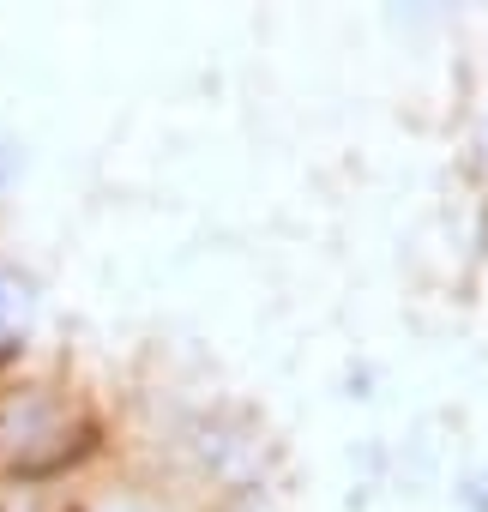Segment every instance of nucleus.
<instances>
[{
  "instance_id": "39448f33",
  "label": "nucleus",
  "mask_w": 488,
  "mask_h": 512,
  "mask_svg": "<svg viewBox=\"0 0 488 512\" xmlns=\"http://www.w3.org/2000/svg\"><path fill=\"white\" fill-rule=\"evenodd\" d=\"M0 512H7V494H0Z\"/></svg>"
},
{
  "instance_id": "f257e3e1",
  "label": "nucleus",
  "mask_w": 488,
  "mask_h": 512,
  "mask_svg": "<svg viewBox=\"0 0 488 512\" xmlns=\"http://www.w3.org/2000/svg\"><path fill=\"white\" fill-rule=\"evenodd\" d=\"M103 452V422L61 374H0V494L55 488Z\"/></svg>"
},
{
  "instance_id": "20e7f679",
  "label": "nucleus",
  "mask_w": 488,
  "mask_h": 512,
  "mask_svg": "<svg viewBox=\"0 0 488 512\" xmlns=\"http://www.w3.org/2000/svg\"><path fill=\"white\" fill-rule=\"evenodd\" d=\"M19 169H25V157H19V145H7V139H0V193H7V187L19 181Z\"/></svg>"
},
{
  "instance_id": "f03ea898",
  "label": "nucleus",
  "mask_w": 488,
  "mask_h": 512,
  "mask_svg": "<svg viewBox=\"0 0 488 512\" xmlns=\"http://www.w3.org/2000/svg\"><path fill=\"white\" fill-rule=\"evenodd\" d=\"M31 320H37V290L19 266L0 260V374L19 368L25 356V338H31Z\"/></svg>"
},
{
  "instance_id": "7ed1b4c3",
  "label": "nucleus",
  "mask_w": 488,
  "mask_h": 512,
  "mask_svg": "<svg viewBox=\"0 0 488 512\" xmlns=\"http://www.w3.org/2000/svg\"><path fill=\"white\" fill-rule=\"evenodd\" d=\"M79 512H169V506H163V500H151V494H139V488H109V494L85 500Z\"/></svg>"
}]
</instances>
